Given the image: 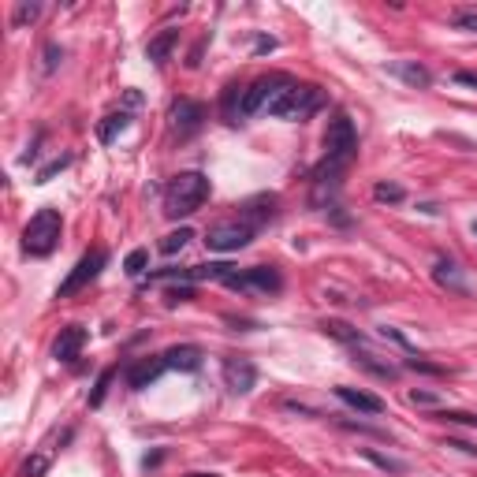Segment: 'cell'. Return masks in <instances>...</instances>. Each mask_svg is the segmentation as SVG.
I'll return each mask as SVG.
<instances>
[{"mask_svg": "<svg viewBox=\"0 0 477 477\" xmlns=\"http://www.w3.org/2000/svg\"><path fill=\"white\" fill-rule=\"evenodd\" d=\"M321 108H325V90L314 86V82H291L265 112L276 119H287V123H302V119H309Z\"/></svg>", "mask_w": 477, "mask_h": 477, "instance_id": "cell-1", "label": "cell"}, {"mask_svg": "<svg viewBox=\"0 0 477 477\" xmlns=\"http://www.w3.org/2000/svg\"><path fill=\"white\" fill-rule=\"evenodd\" d=\"M205 198H209V179L201 176V172H179V176L168 183V190H164V213L172 220L190 216L205 205Z\"/></svg>", "mask_w": 477, "mask_h": 477, "instance_id": "cell-2", "label": "cell"}, {"mask_svg": "<svg viewBox=\"0 0 477 477\" xmlns=\"http://www.w3.org/2000/svg\"><path fill=\"white\" fill-rule=\"evenodd\" d=\"M60 232H63V220L57 209H38L30 216V224L23 227V250L30 258H49L60 243Z\"/></svg>", "mask_w": 477, "mask_h": 477, "instance_id": "cell-3", "label": "cell"}, {"mask_svg": "<svg viewBox=\"0 0 477 477\" xmlns=\"http://www.w3.org/2000/svg\"><path fill=\"white\" fill-rule=\"evenodd\" d=\"M358 157V131L351 123V116L336 112L328 119V131H325V164L347 172V164Z\"/></svg>", "mask_w": 477, "mask_h": 477, "instance_id": "cell-4", "label": "cell"}, {"mask_svg": "<svg viewBox=\"0 0 477 477\" xmlns=\"http://www.w3.org/2000/svg\"><path fill=\"white\" fill-rule=\"evenodd\" d=\"M224 287L243 291V295H276L283 287V276L272 265H254V269H235V276H227Z\"/></svg>", "mask_w": 477, "mask_h": 477, "instance_id": "cell-5", "label": "cell"}, {"mask_svg": "<svg viewBox=\"0 0 477 477\" xmlns=\"http://www.w3.org/2000/svg\"><path fill=\"white\" fill-rule=\"evenodd\" d=\"M254 235H258V232H254L246 220H238V216L235 220H220V224H213L205 232V246H209V250H216V254H235V250H243Z\"/></svg>", "mask_w": 477, "mask_h": 477, "instance_id": "cell-6", "label": "cell"}, {"mask_svg": "<svg viewBox=\"0 0 477 477\" xmlns=\"http://www.w3.org/2000/svg\"><path fill=\"white\" fill-rule=\"evenodd\" d=\"M108 265V254L105 250H90V254H82V258L75 261V269L68 272V280L57 287V298H71V295H79L82 287H90L97 276H101V269Z\"/></svg>", "mask_w": 477, "mask_h": 477, "instance_id": "cell-7", "label": "cell"}, {"mask_svg": "<svg viewBox=\"0 0 477 477\" xmlns=\"http://www.w3.org/2000/svg\"><path fill=\"white\" fill-rule=\"evenodd\" d=\"M220 377H224V388L232 392V396H250L254 384H258V365L243 354H224Z\"/></svg>", "mask_w": 477, "mask_h": 477, "instance_id": "cell-8", "label": "cell"}, {"mask_svg": "<svg viewBox=\"0 0 477 477\" xmlns=\"http://www.w3.org/2000/svg\"><path fill=\"white\" fill-rule=\"evenodd\" d=\"M227 276H235V265L227 261H209V265H190V269H161L153 272L150 280H220L224 283Z\"/></svg>", "mask_w": 477, "mask_h": 477, "instance_id": "cell-9", "label": "cell"}, {"mask_svg": "<svg viewBox=\"0 0 477 477\" xmlns=\"http://www.w3.org/2000/svg\"><path fill=\"white\" fill-rule=\"evenodd\" d=\"M433 280L444 291H451V295H470V280H466V272L458 269L451 258H436L433 261Z\"/></svg>", "mask_w": 477, "mask_h": 477, "instance_id": "cell-10", "label": "cell"}, {"mask_svg": "<svg viewBox=\"0 0 477 477\" xmlns=\"http://www.w3.org/2000/svg\"><path fill=\"white\" fill-rule=\"evenodd\" d=\"M272 216H276V194H258V198H250V201H243V205H238V220H246L254 232L265 227Z\"/></svg>", "mask_w": 477, "mask_h": 477, "instance_id": "cell-11", "label": "cell"}, {"mask_svg": "<svg viewBox=\"0 0 477 477\" xmlns=\"http://www.w3.org/2000/svg\"><path fill=\"white\" fill-rule=\"evenodd\" d=\"M82 347H86V328L68 325V328H60L57 343H52V358H57V362H75L82 354Z\"/></svg>", "mask_w": 477, "mask_h": 477, "instance_id": "cell-12", "label": "cell"}, {"mask_svg": "<svg viewBox=\"0 0 477 477\" xmlns=\"http://www.w3.org/2000/svg\"><path fill=\"white\" fill-rule=\"evenodd\" d=\"M168 369L164 365V358L161 354H150V358H139V362L127 369V384H131L134 392H142V388H150L153 380H161V373Z\"/></svg>", "mask_w": 477, "mask_h": 477, "instance_id": "cell-13", "label": "cell"}, {"mask_svg": "<svg viewBox=\"0 0 477 477\" xmlns=\"http://www.w3.org/2000/svg\"><path fill=\"white\" fill-rule=\"evenodd\" d=\"M172 123L179 127V134H194L201 123H205V105L201 101H176L172 105Z\"/></svg>", "mask_w": 477, "mask_h": 477, "instance_id": "cell-14", "label": "cell"}, {"mask_svg": "<svg viewBox=\"0 0 477 477\" xmlns=\"http://www.w3.org/2000/svg\"><path fill=\"white\" fill-rule=\"evenodd\" d=\"M164 358V365L168 369H179V373H198L201 369V347H194V343H179V347H168V351L161 354Z\"/></svg>", "mask_w": 477, "mask_h": 477, "instance_id": "cell-15", "label": "cell"}, {"mask_svg": "<svg viewBox=\"0 0 477 477\" xmlns=\"http://www.w3.org/2000/svg\"><path fill=\"white\" fill-rule=\"evenodd\" d=\"M336 399L347 403V407L358 410V414H384V399H377L373 392H362V388H347V384H339V388H336Z\"/></svg>", "mask_w": 477, "mask_h": 477, "instance_id": "cell-16", "label": "cell"}, {"mask_svg": "<svg viewBox=\"0 0 477 477\" xmlns=\"http://www.w3.org/2000/svg\"><path fill=\"white\" fill-rule=\"evenodd\" d=\"M354 365H362L365 373H373V377H380V380H396L399 377V365H392L388 358L373 354V351H358V347H354Z\"/></svg>", "mask_w": 477, "mask_h": 477, "instance_id": "cell-17", "label": "cell"}, {"mask_svg": "<svg viewBox=\"0 0 477 477\" xmlns=\"http://www.w3.org/2000/svg\"><path fill=\"white\" fill-rule=\"evenodd\" d=\"M392 75H399L407 86H414V90H425L429 82H433V75H429V68H421V63L414 60H399V63H392Z\"/></svg>", "mask_w": 477, "mask_h": 477, "instance_id": "cell-18", "label": "cell"}, {"mask_svg": "<svg viewBox=\"0 0 477 477\" xmlns=\"http://www.w3.org/2000/svg\"><path fill=\"white\" fill-rule=\"evenodd\" d=\"M176 41H179V30L176 26H168V30H161L157 38H150V45H145V57H150L153 63H164L172 57V49H176Z\"/></svg>", "mask_w": 477, "mask_h": 477, "instance_id": "cell-19", "label": "cell"}, {"mask_svg": "<svg viewBox=\"0 0 477 477\" xmlns=\"http://www.w3.org/2000/svg\"><path fill=\"white\" fill-rule=\"evenodd\" d=\"M127 123H131V116H127L123 108H119V112H108V116L97 123V139L105 142V145H112V142L119 139V134L127 131Z\"/></svg>", "mask_w": 477, "mask_h": 477, "instance_id": "cell-20", "label": "cell"}, {"mask_svg": "<svg viewBox=\"0 0 477 477\" xmlns=\"http://www.w3.org/2000/svg\"><path fill=\"white\" fill-rule=\"evenodd\" d=\"M325 336H332V339H339V343H347V347H365V336L358 332L354 325H347V321H325Z\"/></svg>", "mask_w": 477, "mask_h": 477, "instance_id": "cell-21", "label": "cell"}, {"mask_svg": "<svg viewBox=\"0 0 477 477\" xmlns=\"http://www.w3.org/2000/svg\"><path fill=\"white\" fill-rule=\"evenodd\" d=\"M362 458L380 466L384 474H407V463H399V458H392V455H380V451H373V447H362Z\"/></svg>", "mask_w": 477, "mask_h": 477, "instance_id": "cell-22", "label": "cell"}, {"mask_svg": "<svg viewBox=\"0 0 477 477\" xmlns=\"http://www.w3.org/2000/svg\"><path fill=\"white\" fill-rule=\"evenodd\" d=\"M373 198L384 201V205H399V201H407V190L399 187V183H388V179H380L377 187H373Z\"/></svg>", "mask_w": 477, "mask_h": 477, "instance_id": "cell-23", "label": "cell"}, {"mask_svg": "<svg viewBox=\"0 0 477 477\" xmlns=\"http://www.w3.org/2000/svg\"><path fill=\"white\" fill-rule=\"evenodd\" d=\"M190 238H194V232H190V227H179V232L164 235V238H161V254H179L183 246L190 243Z\"/></svg>", "mask_w": 477, "mask_h": 477, "instance_id": "cell-24", "label": "cell"}, {"mask_svg": "<svg viewBox=\"0 0 477 477\" xmlns=\"http://www.w3.org/2000/svg\"><path fill=\"white\" fill-rule=\"evenodd\" d=\"M71 164V153H60V157H52L49 164H45V168H38V176H34V183H49L52 176H60L63 168H68Z\"/></svg>", "mask_w": 477, "mask_h": 477, "instance_id": "cell-25", "label": "cell"}, {"mask_svg": "<svg viewBox=\"0 0 477 477\" xmlns=\"http://www.w3.org/2000/svg\"><path fill=\"white\" fill-rule=\"evenodd\" d=\"M112 377H116V369H112V365H108V369H101V377H97V384H94V392H90V407H101V403H105Z\"/></svg>", "mask_w": 477, "mask_h": 477, "instance_id": "cell-26", "label": "cell"}, {"mask_svg": "<svg viewBox=\"0 0 477 477\" xmlns=\"http://www.w3.org/2000/svg\"><path fill=\"white\" fill-rule=\"evenodd\" d=\"M145 265H150V250H131V254H127V261H123V272H127V276H142Z\"/></svg>", "mask_w": 477, "mask_h": 477, "instance_id": "cell-27", "label": "cell"}, {"mask_svg": "<svg viewBox=\"0 0 477 477\" xmlns=\"http://www.w3.org/2000/svg\"><path fill=\"white\" fill-rule=\"evenodd\" d=\"M440 421H451V425H470L477 429V414H470V410H436Z\"/></svg>", "mask_w": 477, "mask_h": 477, "instance_id": "cell-28", "label": "cell"}, {"mask_svg": "<svg viewBox=\"0 0 477 477\" xmlns=\"http://www.w3.org/2000/svg\"><path fill=\"white\" fill-rule=\"evenodd\" d=\"M451 26H455V30H470V34H477V8H463V12H455V15H451Z\"/></svg>", "mask_w": 477, "mask_h": 477, "instance_id": "cell-29", "label": "cell"}, {"mask_svg": "<svg viewBox=\"0 0 477 477\" xmlns=\"http://www.w3.org/2000/svg\"><path fill=\"white\" fill-rule=\"evenodd\" d=\"M41 15V4H19L12 15V26H23V23H34Z\"/></svg>", "mask_w": 477, "mask_h": 477, "instance_id": "cell-30", "label": "cell"}, {"mask_svg": "<svg viewBox=\"0 0 477 477\" xmlns=\"http://www.w3.org/2000/svg\"><path fill=\"white\" fill-rule=\"evenodd\" d=\"M45 470H49V458H45V455L26 458V466H23V474H26V477H41Z\"/></svg>", "mask_w": 477, "mask_h": 477, "instance_id": "cell-31", "label": "cell"}, {"mask_svg": "<svg viewBox=\"0 0 477 477\" xmlns=\"http://www.w3.org/2000/svg\"><path fill=\"white\" fill-rule=\"evenodd\" d=\"M343 429H354V433H365V436H380V440H388V433L384 429H369V425H358V421H351V418H343L339 421Z\"/></svg>", "mask_w": 477, "mask_h": 477, "instance_id": "cell-32", "label": "cell"}, {"mask_svg": "<svg viewBox=\"0 0 477 477\" xmlns=\"http://www.w3.org/2000/svg\"><path fill=\"white\" fill-rule=\"evenodd\" d=\"M410 403L414 407H440V396L436 392H410Z\"/></svg>", "mask_w": 477, "mask_h": 477, "instance_id": "cell-33", "label": "cell"}, {"mask_svg": "<svg viewBox=\"0 0 477 477\" xmlns=\"http://www.w3.org/2000/svg\"><path fill=\"white\" fill-rule=\"evenodd\" d=\"M60 60H63V49H57V45H49V49H45V75H52Z\"/></svg>", "mask_w": 477, "mask_h": 477, "instance_id": "cell-34", "label": "cell"}, {"mask_svg": "<svg viewBox=\"0 0 477 477\" xmlns=\"http://www.w3.org/2000/svg\"><path fill=\"white\" fill-rule=\"evenodd\" d=\"M380 336H384V339H396V343L403 347V351H410V354H414V343H410V339L403 336L399 328H380Z\"/></svg>", "mask_w": 477, "mask_h": 477, "instance_id": "cell-35", "label": "cell"}, {"mask_svg": "<svg viewBox=\"0 0 477 477\" xmlns=\"http://www.w3.org/2000/svg\"><path fill=\"white\" fill-rule=\"evenodd\" d=\"M194 298V287H168V302L176 306V302H190Z\"/></svg>", "mask_w": 477, "mask_h": 477, "instance_id": "cell-36", "label": "cell"}, {"mask_svg": "<svg viewBox=\"0 0 477 477\" xmlns=\"http://www.w3.org/2000/svg\"><path fill=\"white\" fill-rule=\"evenodd\" d=\"M410 369H421V373H436V377H440V373H444V365H433V362H421V358L414 354V358H410Z\"/></svg>", "mask_w": 477, "mask_h": 477, "instance_id": "cell-37", "label": "cell"}, {"mask_svg": "<svg viewBox=\"0 0 477 477\" xmlns=\"http://www.w3.org/2000/svg\"><path fill=\"white\" fill-rule=\"evenodd\" d=\"M447 447H458V451H463V455H474V458H477V444H470V440L447 436Z\"/></svg>", "mask_w": 477, "mask_h": 477, "instance_id": "cell-38", "label": "cell"}, {"mask_svg": "<svg viewBox=\"0 0 477 477\" xmlns=\"http://www.w3.org/2000/svg\"><path fill=\"white\" fill-rule=\"evenodd\" d=\"M451 79L458 82V86H474V90H477V75H474V71H455Z\"/></svg>", "mask_w": 477, "mask_h": 477, "instance_id": "cell-39", "label": "cell"}, {"mask_svg": "<svg viewBox=\"0 0 477 477\" xmlns=\"http://www.w3.org/2000/svg\"><path fill=\"white\" fill-rule=\"evenodd\" d=\"M161 463H164V451H153V455H145V458H142L145 470H153V466H161Z\"/></svg>", "mask_w": 477, "mask_h": 477, "instance_id": "cell-40", "label": "cell"}, {"mask_svg": "<svg viewBox=\"0 0 477 477\" xmlns=\"http://www.w3.org/2000/svg\"><path fill=\"white\" fill-rule=\"evenodd\" d=\"M272 49H276L272 38H258V45H254V52H272Z\"/></svg>", "mask_w": 477, "mask_h": 477, "instance_id": "cell-41", "label": "cell"}, {"mask_svg": "<svg viewBox=\"0 0 477 477\" xmlns=\"http://www.w3.org/2000/svg\"><path fill=\"white\" fill-rule=\"evenodd\" d=\"M190 477H216V474H190Z\"/></svg>", "mask_w": 477, "mask_h": 477, "instance_id": "cell-42", "label": "cell"}, {"mask_svg": "<svg viewBox=\"0 0 477 477\" xmlns=\"http://www.w3.org/2000/svg\"><path fill=\"white\" fill-rule=\"evenodd\" d=\"M470 232H474V235H477V220H474V224H470Z\"/></svg>", "mask_w": 477, "mask_h": 477, "instance_id": "cell-43", "label": "cell"}]
</instances>
